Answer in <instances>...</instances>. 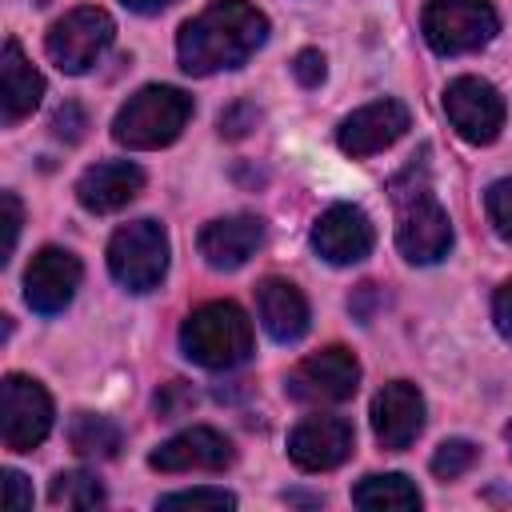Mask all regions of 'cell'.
<instances>
[{
    "mask_svg": "<svg viewBox=\"0 0 512 512\" xmlns=\"http://www.w3.org/2000/svg\"><path fill=\"white\" fill-rule=\"evenodd\" d=\"M264 244V220L260 216H224V220H212L204 224L200 232V256L208 268L216 272H236L244 268Z\"/></svg>",
    "mask_w": 512,
    "mask_h": 512,
    "instance_id": "17",
    "label": "cell"
},
{
    "mask_svg": "<svg viewBox=\"0 0 512 512\" xmlns=\"http://www.w3.org/2000/svg\"><path fill=\"white\" fill-rule=\"evenodd\" d=\"M264 40H268V16L252 0H212L180 28L176 56L188 76H212L248 64V56Z\"/></svg>",
    "mask_w": 512,
    "mask_h": 512,
    "instance_id": "1",
    "label": "cell"
},
{
    "mask_svg": "<svg viewBox=\"0 0 512 512\" xmlns=\"http://www.w3.org/2000/svg\"><path fill=\"white\" fill-rule=\"evenodd\" d=\"M504 96L480 76H456L444 88V116L468 144H492L504 128Z\"/></svg>",
    "mask_w": 512,
    "mask_h": 512,
    "instance_id": "10",
    "label": "cell"
},
{
    "mask_svg": "<svg viewBox=\"0 0 512 512\" xmlns=\"http://www.w3.org/2000/svg\"><path fill=\"white\" fill-rule=\"evenodd\" d=\"M172 0H124V8H132V12H140V16H152V12H160V8H168Z\"/></svg>",
    "mask_w": 512,
    "mask_h": 512,
    "instance_id": "34",
    "label": "cell"
},
{
    "mask_svg": "<svg viewBox=\"0 0 512 512\" xmlns=\"http://www.w3.org/2000/svg\"><path fill=\"white\" fill-rule=\"evenodd\" d=\"M0 208H4V260L16 252L20 240V224H24V208L16 200V192H0Z\"/></svg>",
    "mask_w": 512,
    "mask_h": 512,
    "instance_id": "31",
    "label": "cell"
},
{
    "mask_svg": "<svg viewBox=\"0 0 512 512\" xmlns=\"http://www.w3.org/2000/svg\"><path fill=\"white\" fill-rule=\"evenodd\" d=\"M352 504L368 512H408V508H420V492L408 476L384 472V476H364L352 488Z\"/></svg>",
    "mask_w": 512,
    "mask_h": 512,
    "instance_id": "21",
    "label": "cell"
},
{
    "mask_svg": "<svg viewBox=\"0 0 512 512\" xmlns=\"http://www.w3.org/2000/svg\"><path fill=\"white\" fill-rule=\"evenodd\" d=\"M144 188V172L132 164V160H104V164H92L80 180H76V200L96 212V216H108V212H120L124 204H132Z\"/></svg>",
    "mask_w": 512,
    "mask_h": 512,
    "instance_id": "19",
    "label": "cell"
},
{
    "mask_svg": "<svg viewBox=\"0 0 512 512\" xmlns=\"http://www.w3.org/2000/svg\"><path fill=\"white\" fill-rule=\"evenodd\" d=\"M84 128H88V116H84V108L80 104H60L56 112H52V136H60V140H68V144H76V140H84Z\"/></svg>",
    "mask_w": 512,
    "mask_h": 512,
    "instance_id": "29",
    "label": "cell"
},
{
    "mask_svg": "<svg viewBox=\"0 0 512 512\" xmlns=\"http://www.w3.org/2000/svg\"><path fill=\"white\" fill-rule=\"evenodd\" d=\"M256 316H260L264 332L276 344H296L308 332V320H312L304 292L284 276H264L256 284Z\"/></svg>",
    "mask_w": 512,
    "mask_h": 512,
    "instance_id": "18",
    "label": "cell"
},
{
    "mask_svg": "<svg viewBox=\"0 0 512 512\" xmlns=\"http://www.w3.org/2000/svg\"><path fill=\"white\" fill-rule=\"evenodd\" d=\"M48 500H52L56 508H96V504H104V484H100L92 472L72 468V472H60V476L52 480Z\"/></svg>",
    "mask_w": 512,
    "mask_h": 512,
    "instance_id": "23",
    "label": "cell"
},
{
    "mask_svg": "<svg viewBox=\"0 0 512 512\" xmlns=\"http://www.w3.org/2000/svg\"><path fill=\"white\" fill-rule=\"evenodd\" d=\"M424 152H420V160L412 156V164L400 176H392V184H388L392 208H396V248L408 264H436L452 248V220L428 184Z\"/></svg>",
    "mask_w": 512,
    "mask_h": 512,
    "instance_id": "2",
    "label": "cell"
},
{
    "mask_svg": "<svg viewBox=\"0 0 512 512\" xmlns=\"http://www.w3.org/2000/svg\"><path fill=\"white\" fill-rule=\"evenodd\" d=\"M108 272L128 292L160 288L168 272V232L156 220H132L108 240Z\"/></svg>",
    "mask_w": 512,
    "mask_h": 512,
    "instance_id": "5",
    "label": "cell"
},
{
    "mask_svg": "<svg viewBox=\"0 0 512 512\" xmlns=\"http://www.w3.org/2000/svg\"><path fill=\"white\" fill-rule=\"evenodd\" d=\"M484 208H488V220H492L496 236L512 244V176H504V180H496V184L488 188Z\"/></svg>",
    "mask_w": 512,
    "mask_h": 512,
    "instance_id": "26",
    "label": "cell"
},
{
    "mask_svg": "<svg viewBox=\"0 0 512 512\" xmlns=\"http://www.w3.org/2000/svg\"><path fill=\"white\" fill-rule=\"evenodd\" d=\"M492 320H496L500 336L512 340V280L500 284V292H496V300H492Z\"/></svg>",
    "mask_w": 512,
    "mask_h": 512,
    "instance_id": "33",
    "label": "cell"
},
{
    "mask_svg": "<svg viewBox=\"0 0 512 512\" xmlns=\"http://www.w3.org/2000/svg\"><path fill=\"white\" fill-rule=\"evenodd\" d=\"M192 404H196V392H192L184 380H168V384H160V392H156V412H160V420H176V416H184Z\"/></svg>",
    "mask_w": 512,
    "mask_h": 512,
    "instance_id": "28",
    "label": "cell"
},
{
    "mask_svg": "<svg viewBox=\"0 0 512 512\" xmlns=\"http://www.w3.org/2000/svg\"><path fill=\"white\" fill-rule=\"evenodd\" d=\"M256 124H260V108H256L252 100H236V104H232V108H224V112H220V120H216V128H220V136H224V140H244Z\"/></svg>",
    "mask_w": 512,
    "mask_h": 512,
    "instance_id": "27",
    "label": "cell"
},
{
    "mask_svg": "<svg viewBox=\"0 0 512 512\" xmlns=\"http://www.w3.org/2000/svg\"><path fill=\"white\" fill-rule=\"evenodd\" d=\"M408 108L400 100H372L364 108H356L352 116L340 120L336 128V144L344 156L360 160V156H376L384 148H392L404 132H408Z\"/></svg>",
    "mask_w": 512,
    "mask_h": 512,
    "instance_id": "11",
    "label": "cell"
},
{
    "mask_svg": "<svg viewBox=\"0 0 512 512\" xmlns=\"http://www.w3.org/2000/svg\"><path fill=\"white\" fill-rule=\"evenodd\" d=\"M232 460H236L232 440L216 428H204V424L176 432L172 440H164L148 456V464L156 472H168V476L172 472H224Z\"/></svg>",
    "mask_w": 512,
    "mask_h": 512,
    "instance_id": "14",
    "label": "cell"
},
{
    "mask_svg": "<svg viewBox=\"0 0 512 512\" xmlns=\"http://www.w3.org/2000/svg\"><path fill=\"white\" fill-rule=\"evenodd\" d=\"M180 348L208 372H228L252 356V320L232 300H212L180 324Z\"/></svg>",
    "mask_w": 512,
    "mask_h": 512,
    "instance_id": "3",
    "label": "cell"
},
{
    "mask_svg": "<svg viewBox=\"0 0 512 512\" xmlns=\"http://www.w3.org/2000/svg\"><path fill=\"white\" fill-rule=\"evenodd\" d=\"M476 460H480V448H476L472 440H464V436H452V440H444V444L436 448V456H432V472H436L440 480H456V476L472 472Z\"/></svg>",
    "mask_w": 512,
    "mask_h": 512,
    "instance_id": "24",
    "label": "cell"
},
{
    "mask_svg": "<svg viewBox=\"0 0 512 512\" xmlns=\"http://www.w3.org/2000/svg\"><path fill=\"white\" fill-rule=\"evenodd\" d=\"M112 36H116L112 16H108L104 8H92V4H88V8H72L68 16H60V20L48 28L44 48H48V60H52L60 72L80 76V72H88V68L108 52Z\"/></svg>",
    "mask_w": 512,
    "mask_h": 512,
    "instance_id": "7",
    "label": "cell"
},
{
    "mask_svg": "<svg viewBox=\"0 0 512 512\" xmlns=\"http://www.w3.org/2000/svg\"><path fill=\"white\" fill-rule=\"evenodd\" d=\"M68 444L72 452L88 456V460H112L124 444L120 428L108 420V416H96V412H76L68 420Z\"/></svg>",
    "mask_w": 512,
    "mask_h": 512,
    "instance_id": "22",
    "label": "cell"
},
{
    "mask_svg": "<svg viewBox=\"0 0 512 512\" xmlns=\"http://www.w3.org/2000/svg\"><path fill=\"white\" fill-rule=\"evenodd\" d=\"M356 384H360V360L340 344L304 356L284 380L288 396L300 404H344L356 392Z\"/></svg>",
    "mask_w": 512,
    "mask_h": 512,
    "instance_id": "9",
    "label": "cell"
},
{
    "mask_svg": "<svg viewBox=\"0 0 512 512\" xmlns=\"http://www.w3.org/2000/svg\"><path fill=\"white\" fill-rule=\"evenodd\" d=\"M420 28H424V40L432 52L464 56V52L484 48L496 36L500 16L488 0H428Z\"/></svg>",
    "mask_w": 512,
    "mask_h": 512,
    "instance_id": "6",
    "label": "cell"
},
{
    "mask_svg": "<svg viewBox=\"0 0 512 512\" xmlns=\"http://www.w3.org/2000/svg\"><path fill=\"white\" fill-rule=\"evenodd\" d=\"M52 432V396L40 380L8 372L0 384V436L8 452H32Z\"/></svg>",
    "mask_w": 512,
    "mask_h": 512,
    "instance_id": "8",
    "label": "cell"
},
{
    "mask_svg": "<svg viewBox=\"0 0 512 512\" xmlns=\"http://www.w3.org/2000/svg\"><path fill=\"white\" fill-rule=\"evenodd\" d=\"M372 244H376L372 220L356 204H332L312 224V248L328 264H356L372 252Z\"/></svg>",
    "mask_w": 512,
    "mask_h": 512,
    "instance_id": "16",
    "label": "cell"
},
{
    "mask_svg": "<svg viewBox=\"0 0 512 512\" xmlns=\"http://www.w3.org/2000/svg\"><path fill=\"white\" fill-rule=\"evenodd\" d=\"M160 508H236V496L224 488H184V492H168L160 496Z\"/></svg>",
    "mask_w": 512,
    "mask_h": 512,
    "instance_id": "25",
    "label": "cell"
},
{
    "mask_svg": "<svg viewBox=\"0 0 512 512\" xmlns=\"http://www.w3.org/2000/svg\"><path fill=\"white\" fill-rule=\"evenodd\" d=\"M4 504H8L12 512L32 508V488H28V480H24L16 468H4Z\"/></svg>",
    "mask_w": 512,
    "mask_h": 512,
    "instance_id": "32",
    "label": "cell"
},
{
    "mask_svg": "<svg viewBox=\"0 0 512 512\" xmlns=\"http://www.w3.org/2000/svg\"><path fill=\"white\" fill-rule=\"evenodd\" d=\"M372 432L380 448L404 452L420 432H424V396L408 380H392L376 392L372 400Z\"/></svg>",
    "mask_w": 512,
    "mask_h": 512,
    "instance_id": "15",
    "label": "cell"
},
{
    "mask_svg": "<svg viewBox=\"0 0 512 512\" xmlns=\"http://www.w3.org/2000/svg\"><path fill=\"white\" fill-rule=\"evenodd\" d=\"M40 96H44V76L28 64L20 44L8 40L4 52H0V108H4V124H20L24 116H32Z\"/></svg>",
    "mask_w": 512,
    "mask_h": 512,
    "instance_id": "20",
    "label": "cell"
},
{
    "mask_svg": "<svg viewBox=\"0 0 512 512\" xmlns=\"http://www.w3.org/2000/svg\"><path fill=\"white\" fill-rule=\"evenodd\" d=\"M292 76H296L300 88H320V80H324V56L316 48L296 52L292 56Z\"/></svg>",
    "mask_w": 512,
    "mask_h": 512,
    "instance_id": "30",
    "label": "cell"
},
{
    "mask_svg": "<svg viewBox=\"0 0 512 512\" xmlns=\"http://www.w3.org/2000/svg\"><path fill=\"white\" fill-rule=\"evenodd\" d=\"M80 276H84V268H80L76 252H68V248H40L32 256L28 272H24V300H28V308L40 312V316L64 312L72 304L76 288H80Z\"/></svg>",
    "mask_w": 512,
    "mask_h": 512,
    "instance_id": "12",
    "label": "cell"
},
{
    "mask_svg": "<svg viewBox=\"0 0 512 512\" xmlns=\"http://www.w3.org/2000/svg\"><path fill=\"white\" fill-rule=\"evenodd\" d=\"M508 448H512V424H508Z\"/></svg>",
    "mask_w": 512,
    "mask_h": 512,
    "instance_id": "35",
    "label": "cell"
},
{
    "mask_svg": "<svg viewBox=\"0 0 512 512\" xmlns=\"http://www.w3.org/2000/svg\"><path fill=\"white\" fill-rule=\"evenodd\" d=\"M288 456L304 472H332L352 456V424L344 416H304L288 436Z\"/></svg>",
    "mask_w": 512,
    "mask_h": 512,
    "instance_id": "13",
    "label": "cell"
},
{
    "mask_svg": "<svg viewBox=\"0 0 512 512\" xmlns=\"http://www.w3.org/2000/svg\"><path fill=\"white\" fill-rule=\"evenodd\" d=\"M188 116H192V96L184 88L148 84L136 96H128V104L116 112L112 140L124 144V148H132V152L168 148L184 132Z\"/></svg>",
    "mask_w": 512,
    "mask_h": 512,
    "instance_id": "4",
    "label": "cell"
}]
</instances>
